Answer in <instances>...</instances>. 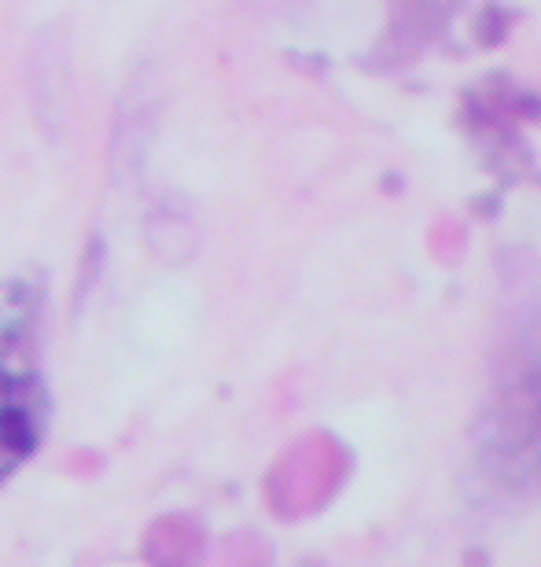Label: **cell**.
<instances>
[{"label": "cell", "mask_w": 541, "mask_h": 567, "mask_svg": "<svg viewBox=\"0 0 541 567\" xmlns=\"http://www.w3.org/2000/svg\"><path fill=\"white\" fill-rule=\"evenodd\" d=\"M207 542L188 516H163L144 535V560L148 567H202Z\"/></svg>", "instance_id": "obj_2"}, {"label": "cell", "mask_w": 541, "mask_h": 567, "mask_svg": "<svg viewBox=\"0 0 541 567\" xmlns=\"http://www.w3.org/2000/svg\"><path fill=\"white\" fill-rule=\"evenodd\" d=\"M49 427V394L27 369H0V483L38 453Z\"/></svg>", "instance_id": "obj_1"}]
</instances>
